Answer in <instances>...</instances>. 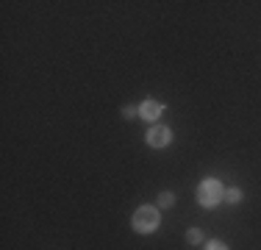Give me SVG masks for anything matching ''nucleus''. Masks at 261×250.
I'll return each mask as SVG.
<instances>
[{"label":"nucleus","instance_id":"f257e3e1","mask_svg":"<svg viewBox=\"0 0 261 250\" xmlns=\"http://www.w3.org/2000/svg\"><path fill=\"white\" fill-rule=\"evenodd\" d=\"M159 209L156 206H142V209H136L134 214V231H139V234H153V231L159 228Z\"/></svg>","mask_w":261,"mask_h":250},{"label":"nucleus","instance_id":"f03ea898","mask_svg":"<svg viewBox=\"0 0 261 250\" xmlns=\"http://www.w3.org/2000/svg\"><path fill=\"white\" fill-rule=\"evenodd\" d=\"M222 184L217 178H206L200 184V189H197V200H200V206H206V209H214L217 203L222 200Z\"/></svg>","mask_w":261,"mask_h":250},{"label":"nucleus","instance_id":"7ed1b4c3","mask_svg":"<svg viewBox=\"0 0 261 250\" xmlns=\"http://www.w3.org/2000/svg\"><path fill=\"white\" fill-rule=\"evenodd\" d=\"M147 145L150 147H167L172 142V131L167 128V125H153L150 131H147Z\"/></svg>","mask_w":261,"mask_h":250},{"label":"nucleus","instance_id":"20e7f679","mask_svg":"<svg viewBox=\"0 0 261 250\" xmlns=\"http://www.w3.org/2000/svg\"><path fill=\"white\" fill-rule=\"evenodd\" d=\"M159 114H161V103H156V100H145V103L139 106L142 120H159Z\"/></svg>","mask_w":261,"mask_h":250},{"label":"nucleus","instance_id":"39448f33","mask_svg":"<svg viewBox=\"0 0 261 250\" xmlns=\"http://www.w3.org/2000/svg\"><path fill=\"white\" fill-rule=\"evenodd\" d=\"M186 242H189V245H200V242H203V231L200 228H189V231H186Z\"/></svg>","mask_w":261,"mask_h":250},{"label":"nucleus","instance_id":"423d86ee","mask_svg":"<svg viewBox=\"0 0 261 250\" xmlns=\"http://www.w3.org/2000/svg\"><path fill=\"white\" fill-rule=\"evenodd\" d=\"M222 200H225V203H239V200H242V189H233V186H231V189H225V192H222Z\"/></svg>","mask_w":261,"mask_h":250},{"label":"nucleus","instance_id":"0eeeda50","mask_svg":"<svg viewBox=\"0 0 261 250\" xmlns=\"http://www.w3.org/2000/svg\"><path fill=\"white\" fill-rule=\"evenodd\" d=\"M172 203H175V195H172V192H161V195H159V206H164V209H170Z\"/></svg>","mask_w":261,"mask_h":250},{"label":"nucleus","instance_id":"6e6552de","mask_svg":"<svg viewBox=\"0 0 261 250\" xmlns=\"http://www.w3.org/2000/svg\"><path fill=\"white\" fill-rule=\"evenodd\" d=\"M136 114H139L136 106H122V117H128V120H130V117H136Z\"/></svg>","mask_w":261,"mask_h":250},{"label":"nucleus","instance_id":"1a4fd4ad","mask_svg":"<svg viewBox=\"0 0 261 250\" xmlns=\"http://www.w3.org/2000/svg\"><path fill=\"white\" fill-rule=\"evenodd\" d=\"M206 250H228V245H225V242H206Z\"/></svg>","mask_w":261,"mask_h":250}]
</instances>
